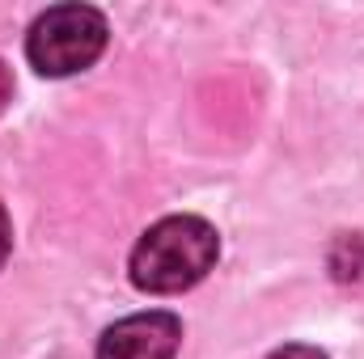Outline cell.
Listing matches in <instances>:
<instances>
[{"label": "cell", "mask_w": 364, "mask_h": 359, "mask_svg": "<svg viewBox=\"0 0 364 359\" xmlns=\"http://www.w3.org/2000/svg\"><path fill=\"white\" fill-rule=\"evenodd\" d=\"M267 359H326V351L309 347V343H288V347H275Z\"/></svg>", "instance_id": "5b68a950"}, {"label": "cell", "mask_w": 364, "mask_h": 359, "mask_svg": "<svg viewBox=\"0 0 364 359\" xmlns=\"http://www.w3.org/2000/svg\"><path fill=\"white\" fill-rule=\"evenodd\" d=\"M220 258V237L203 216H166L132 250L127 275L149 296H174L195 287Z\"/></svg>", "instance_id": "6da1fadb"}, {"label": "cell", "mask_w": 364, "mask_h": 359, "mask_svg": "<svg viewBox=\"0 0 364 359\" xmlns=\"http://www.w3.org/2000/svg\"><path fill=\"white\" fill-rule=\"evenodd\" d=\"M178 343L182 321L174 313H136L97 338V359H174Z\"/></svg>", "instance_id": "3957f363"}, {"label": "cell", "mask_w": 364, "mask_h": 359, "mask_svg": "<svg viewBox=\"0 0 364 359\" xmlns=\"http://www.w3.org/2000/svg\"><path fill=\"white\" fill-rule=\"evenodd\" d=\"M110 26L93 4H55L26 34V60L38 77H73L85 72L106 51Z\"/></svg>", "instance_id": "7a4b0ae2"}, {"label": "cell", "mask_w": 364, "mask_h": 359, "mask_svg": "<svg viewBox=\"0 0 364 359\" xmlns=\"http://www.w3.org/2000/svg\"><path fill=\"white\" fill-rule=\"evenodd\" d=\"M331 270H335V279H343V283L364 275V237H360V233H343V237L335 241Z\"/></svg>", "instance_id": "277c9868"}, {"label": "cell", "mask_w": 364, "mask_h": 359, "mask_svg": "<svg viewBox=\"0 0 364 359\" xmlns=\"http://www.w3.org/2000/svg\"><path fill=\"white\" fill-rule=\"evenodd\" d=\"M9 250H13V224H9V211L0 203V267L9 263Z\"/></svg>", "instance_id": "8992f818"}, {"label": "cell", "mask_w": 364, "mask_h": 359, "mask_svg": "<svg viewBox=\"0 0 364 359\" xmlns=\"http://www.w3.org/2000/svg\"><path fill=\"white\" fill-rule=\"evenodd\" d=\"M9 101H13V72H9V64L0 60V114L9 110Z\"/></svg>", "instance_id": "52a82bcc"}]
</instances>
